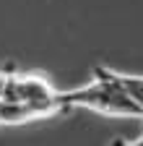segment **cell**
<instances>
[{"mask_svg": "<svg viewBox=\"0 0 143 146\" xmlns=\"http://www.w3.org/2000/svg\"><path fill=\"white\" fill-rule=\"evenodd\" d=\"M94 70H99L101 76H107L109 81H115L125 94H128L140 110H143V76H133V73H120V70H112L107 65H96Z\"/></svg>", "mask_w": 143, "mask_h": 146, "instance_id": "7a4b0ae2", "label": "cell"}, {"mask_svg": "<svg viewBox=\"0 0 143 146\" xmlns=\"http://www.w3.org/2000/svg\"><path fill=\"white\" fill-rule=\"evenodd\" d=\"M57 104L63 110L70 107H83V110H94L99 115H109V117H140L143 110L125 94V91L101 76L99 70H94V81L76 86L70 91H57Z\"/></svg>", "mask_w": 143, "mask_h": 146, "instance_id": "6da1fadb", "label": "cell"}, {"mask_svg": "<svg viewBox=\"0 0 143 146\" xmlns=\"http://www.w3.org/2000/svg\"><path fill=\"white\" fill-rule=\"evenodd\" d=\"M109 146H143V136H140L138 141H122V138H115Z\"/></svg>", "mask_w": 143, "mask_h": 146, "instance_id": "3957f363", "label": "cell"}, {"mask_svg": "<svg viewBox=\"0 0 143 146\" xmlns=\"http://www.w3.org/2000/svg\"><path fill=\"white\" fill-rule=\"evenodd\" d=\"M140 120H143V115H140Z\"/></svg>", "mask_w": 143, "mask_h": 146, "instance_id": "277c9868", "label": "cell"}]
</instances>
